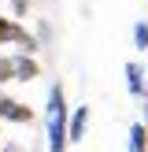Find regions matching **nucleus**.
Here are the masks:
<instances>
[{
	"label": "nucleus",
	"instance_id": "obj_1",
	"mask_svg": "<svg viewBox=\"0 0 148 152\" xmlns=\"http://www.w3.org/2000/svg\"><path fill=\"white\" fill-rule=\"evenodd\" d=\"M67 119H70V108H67V93L63 86L48 89V104H44V137H48V152H67Z\"/></svg>",
	"mask_w": 148,
	"mask_h": 152
},
{
	"label": "nucleus",
	"instance_id": "obj_2",
	"mask_svg": "<svg viewBox=\"0 0 148 152\" xmlns=\"http://www.w3.org/2000/svg\"><path fill=\"white\" fill-rule=\"evenodd\" d=\"M11 41H15V45H22V52H30V56H33V48H37V41H33V37H30L15 19L0 15V45H11Z\"/></svg>",
	"mask_w": 148,
	"mask_h": 152
},
{
	"label": "nucleus",
	"instance_id": "obj_3",
	"mask_svg": "<svg viewBox=\"0 0 148 152\" xmlns=\"http://www.w3.org/2000/svg\"><path fill=\"white\" fill-rule=\"evenodd\" d=\"M0 119H7V123H33V111L26 108L22 100H11V96H4L0 93Z\"/></svg>",
	"mask_w": 148,
	"mask_h": 152
},
{
	"label": "nucleus",
	"instance_id": "obj_4",
	"mask_svg": "<svg viewBox=\"0 0 148 152\" xmlns=\"http://www.w3.org/2000/svg\"><path fill=\"white\" fill-rule=\"evenodd\" d=\"M11 67H15V82H33L41 74V63H37L30 52H15L11 56Z\"/></svg>",
	"mask_w": 148,
	"mask_h": 152
},
{
	"label": "nucleus",
	"instance_id": "obj_5",
	"mask_svg": "<svg viewBox=\"0 0 148 152\" xmlns=\"http://www.w3.org/2000/svg\"><path fill=\"white\" fill-rule=\"evenodd\" d=\"M85 130H89V108L85 104H78V108L70 111V119H67V141H81L85 137Z\"/></svg>",
	"mask_w": 148,
	"mask_h": 152
},
{
	"label": "nucleus",
	"instance_id": "obj_6",
	"mask_svg": "<svg viewBox=\"0 0 148 152\" xmlns=\"http://www.w3.org/2000/svg\"><path fill=\"white\" fill-rule=\"evenodd\" d=\"M126 89H130V96H144L148 93V74L141 63H126Z\"/></svg>",
	"mask_w": 148,
	"mask_h": 152
},
{
	"label": "nucleus",
	"instance_id": "obj_7",
	"mask_svg": "<svg viewBox=\"0 0 148 152\" xmlns=\"http://www.w3.org/2000/svg\"><path fill=\"white\" fill-rule=\"evenodd\" d=\"M126 152H148V126H144V123H133V126H130Z\"/></svg>",
	"mask_w": 148,
	"mask_h": 152
},
{
	"label": "nucleus",
	"instance_id": "obj_8",
	"mask_svg": "<svg viewBox=\"0 0 148 152\" xmlns=\"http://www.w3.org/2000/svg\"><path fill=\"white\" fill-rule=\"evenodd\" d=\"M133 48L148 52V22H137V26H133Z\"/></svg>",
	"mask_w": 148,
	"mask_h": 152
},
{
	"label": "nucleus",
	"instance_id": "obj_9",
	"mask_svg": "<svg viewBox=\"0 0 148 152\" xmlns=\"http://www.w3.org/2000/svg\"><path fill=\"white\" fill-rule=\"evenodd\" d=\"M15 82V67H11V56H0V86Z\"/></svg>",
	"mask_w": 148,
	"mask_h": 152
},
{
	"label": "nucleus",
	"instance_id": "obj_10",
	"mask_svg": "<svg viewBox=\"0 0 148 152\" xmlns=\"http://www.w3.org/2000/svg\"><path fill=\"white\" fill-rule=\"evenodd\" d=\"M15 4V15H26V0H11Z\"/></svg>",
	"mask_w": 148,
	"mask_h": 152
},
{
	"label": "nucleus",
	"instance_id": "obj_11",
	"mask_svg": "<svg viewBox=\"0 0 148 152\" xmlns=\"http://www.w3.org/2000/svg\"><path fill=\"white\" fill-rule=\"evenodd\" d=\"M141 123H144V126H148V104H144V119H141Z\"/></svg>",
	"mask_w": 148,
	"mask_h": 152
},
{
	"label": "nucleus",
	"instance_id": "obj_12",
	"mask_svg": "<svg viewBox=\"0 0 148 152\" xmlns=\"http://www.w3.org/2000/svg\"><path fill=\"white\" fill-rule=\"evenodd\" d=\"M0 4H4V0H0Z\"/></svg>",
	"mask_w": 148,
	"mask_h": 152
},
{
	"label": "nucleus",
	"instance_id": "obj_13",
	"mask_svg": "<svg viewBox=\"0 0 148 152\" xmlns=\"http://www.w3.org/2000/svg\"><path fill=\"white\" fill-rule=\"evenodd\" d=\"M144 74H148V71H144Z\"/></svg>",
	"mask_w": 148,
	"mask_h": 152
}]
</instances>
